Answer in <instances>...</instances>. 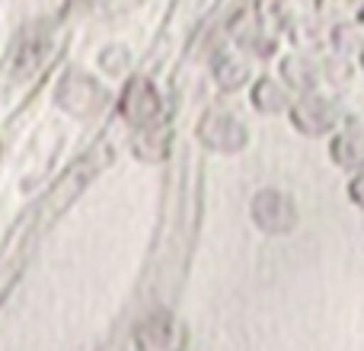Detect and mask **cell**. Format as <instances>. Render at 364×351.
I'll use <instances>...</instances> for the list:
<instances>
[{"label":"cell","instance_id":"obj_1","mask_svg":"<svg viewBox=\"0 0 364 351\" xmlns=\"http://www.w3.org/2000/svg\"><path fill=\"white\" fill-rule=\"evenodd\" d=\"M195 138L205 147L208 153H218V157H233V153L246 151L250 147V122L230 106H208L201 112L198 125H195Z\"/></svg>","mask_w":364,"mask_h":351},{"label":"cell","instance_id":"obj_2","mask_svg":"<svg viewBox=\"0 0 364 351\" xmlns=\"http://www.w3.org/2000/svg\"><path fill=\"white\" fill-rule=\"evenodd\" d=\"M250 220L259 233L272 239L291 237L301 224V207L297 198L282 185H262L250 198Z\"/></svg>","mask_w":364,"mask_h":351},{"label":"cell","instance_id":"obj_3","mask_svg":"<svg viewBox=\"0 0 364 351\" xmlns=\"http://www.w3.org/2000/svg\"><path fill=\"white\" fill-rule=\"evenodd\" d=\"M284 119H288V125L294 128L301 138L320 141V138H329V134L342 125L346 109L339 106V99H336L329 90H316V93L294 96V102H291Z\"/></svg>","mask_w":364,"mask_h":351},{"label":"cell","instance_id":"obj_4","mask_svg":"<svg viewBox=\"0 0 364 351\" xmlns=\"http://www.w3.org/2000/svg\"><path fill=\"white\" fill-rule=\"evenodd\" d=\"M119 112L132 128H147L164 122V93L151 77L138 74L125 83L119 96Z\"/></svg>","mask_w":364,"mask_h":351},{"label":"cell","instance_id":"obj_5","mask_svg":"<svg viewBox=\"0 0 364 351\" xmlns=\"http://www.w3.org/2000/svg\"><path fill=\"white\" fill-rule=\"evenodd\" d=\"M208 74H211V83L218 93L233 96V93L250 90V83L256 80V61H252L246 51H240V48H233L230 42H224V48L211 58Z\"/></svg>","mask_w":364,"mask_h":351},{"label":"cell","instance_id":"obj_6","mask_svg":"<svg viewBox=\"0 0 364 351\" xmlns=\"http://www.w3.org/2000/svg\"><path fill=\"white\" fill-rule=\"evenodd\" d=\"M278 77L282 83L291 90L294 96L301 93H316V90H326V70H323V55H314V51H284L278 58Z\"/></svg>","mask_w":364,"mask_h":351},{"label":"cell","instance_id":"obj_7","mask_svg":"<svg viewBox=\"0 0 364 351\" xmlns=\"http://www.w3.org/2000/svg\"><path fill=\"white\" fill-rule=\"evenodd\" d=\"M329 160L346 176L364 170V122H342L329 134Z\"/></svg>","mask_w":364,"mask_h":351},{"label":"cell","instance_id":"obj_8","mask_svg":"<svg viewBox=\"0 0 364 351\" xmlns=\"http://www.w3.org/2000/svg\"><path fill=\"white\" fill-rule=\"evenodd\" d=\"M294 93L282 83L278 74H256V80L250 83V106L265 119H282L288 115Z\"/></svg>","mask_w":364,"mask_h":351},{"label":"cell","instance_id":"obj_9","mask_svg":"<svg viewBox=\"0 0 364 351\" xmlns=\"http://www.w3.org/2000/svg\"><path fill=\"white\" fill-rule=\"evenodd\" d=\"M323 55L339 58V61H348V64H355V68H361V55H364V29H361V23L326 26Z\"/></svg>","mask_w":364,"mask_h":351},{"label":"cell","instance_id":"obj_10","mask_svg":"<svg viewBox=\"0 0 364 351\" xmlns=\"http://www.w3.org/2000/svg\"><path fill=\"white\" fill-rule=\"evenodd\" d=\"M284 38L291 42V48L297 51H314V55H323V42H326V23L310 13H294L284 29Z\"/></svg>","mask_w":364,"mask_h":351},{"label":"cell","instance_id":"obj_11","mask_svg":"<svg viewBox=\"0 0 364 351\" xmlns=\"http://www.w3.org/2000/svg\"><path fill=\"white\" fill-rule=\"evenodd\" d=\"M132 153L141 163H160V160L170 153V128H166L164 122L147 125V128H134Z\"/></svg>","mask_w":364,"mask_h":351},{"label":"cell","instance_id":"obj_12","mask_svg":"<svg viewBox=\"0 0 364 351\" xmlns=\"http://www.w3.org/2000/svg\"><path fill=\"white\" fill-rule=\"evenodd\" d=\"M250 13L259 23V29L269 32L272 38H282L284 29H288L291 16H294V6L291 0H250Z\"/></svg>","mask_w":364,"mask_h":351},{"label":"cell","instance_id":"obj_13","mask_svg":"<svg viewBox=\"0 0 364 351\" xmlns=\"http://www.w3.org/2000/svg\"><path fill=\"white\" fill-rule=\"evenodd\" d=\"M173 320L166 313H154L147 320L138 323L134 329V342H138L141 351H173Z\"/></svg>","mask_w":364,"mask_h":351},{"label":"cell","instance_id":"obj_14","mask_svg":"<svg viewBox=\"0 0 364 351\" xmlns=\"http://www.w3.org/2000/svg\"><path fill=\"white\" fill-rule=\"evenodd\" d=\"M314 13L326 26H336V23H361L364 0H314Z\"/></svg>","mask_w":364,"mask_h":351},{"label":"cell","instance_id":"obj_15","mask_svg":"<svg viewBox=\"0 0 364 351\" xmlns=\"http://www.w3.org/2000/svg\"><path fill=\"white\" fill-rule=\"evenodd\" d=\"M100 68L102 74L109 77H122L128 68H132V48L128 45H106V48L100 51Z\"/></svg>","mask_w":364,"mask_h":351},{"label":"cell","instance_id":"obj_16","mask_svg":"<svg viewBox=\"0 0 364 351\" xmlns=\"http://www.w3.org/2000/svg\"><path fill=\"white\" fill-rule=\"evenodd\" d=\"M346 195H348V201H352L358 211H364V170L358 173H352L348 176V182H346Z\"/></svg>","mask_w":364,"mask_h":351},{"label":"cell","instance_id":"obj_17","mask_svg":"<svg viewBox=\"0 0 364 351\" xmlns=\"http://www.w3.org/2000/svg\"><path fill=\"white\" fill-rule=\"evenodd\" d=\"M173 351H186V348H173Z\"/></svg>","mask_w":364,"mask_h":351}]
</instances>
